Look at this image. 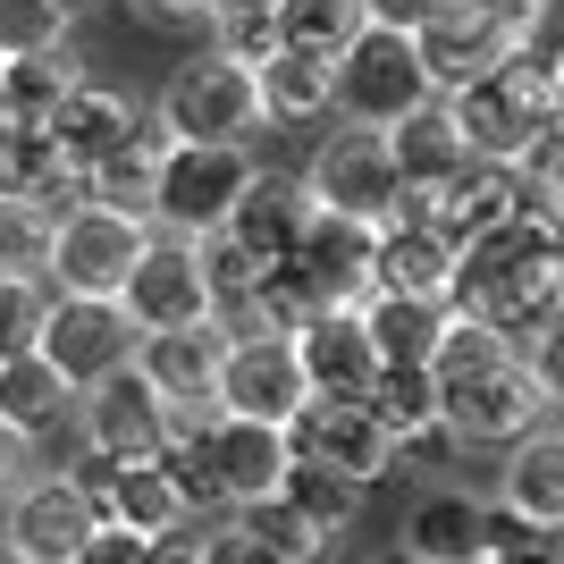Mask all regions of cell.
Wrapping results in <instances>:
<instances>
[{
  "label": "cell",
  "instance_id": "cell-19",
  "mask_svg": "<svg viewBox=\"0 0 564 564\" xmlns=\"http://www.w3.org/2000/svg\"><path fill=\"white\" fill-rule=\"evenodd\" d=\"M447 270H455V245L422 212H397L371 228V286L379 295H430V304H447Z\"/></svg>",
  "mask_w": 564,
  "mask_h": 564
},
{
  "label": "cell",
  "instance_id": "cell-36",
  "mask_svg": "<svg viewBox=\"0 0 564 564\" xmlns=\"http://www.w3.org/2000/svg\"><path fill=\"white\" fill-rule=\"evenodd\" d=\"M279 497L321 531V540H337V531L354 522V506H362L354 480H337V471H321V464H295V455H286V471H279Z\"/></svg>",
  "mask_w": 564,
  "mask_h": 564
},
{
  "label": "cell",
  "instance_id": "cell-52",
  "mask_svg": "<svg viewBox=\"0 0 564 564\" xmlns=\"http://www.w3.org/2000/svg\"><path fill=\"white\" fill-rule=\"evenodd\" d=\"M371 564H413V556H404V547H388V556H371Z\"/></svg>",
  "mask_w": 564,
  "mask_h": 564
},
{
  "label": "cell",
  "instance_id": "cell-24",
  "mask_svg": "<svg viewBox=\"0 0 564 564\" xmlns=\"http://www.w3.org/2000/svg\"><path fill=\"white\" fill-rule=\"evenodd\" d=\"M135 101L118 94V85H94V76H76L68 94L51 101V118H43V135L59 143V161L68 169H85V161H101V152H110L118 135H127V127H135Z\"/></svg>",
  "mask_w": 564,
  "mask_h": 564
},
{
  "label": "cell",
  "instance_id": "cell-32",
  "mask_svg": "<svg viewBox=\"0 0 564 564\" xmlns=\"http://www.w3.org/2000/svg\"><path fill=\"white\" fill-rule=\"evenodd\" d=\"M68 413H76V388L51 371L43 354H9V362H0V422L18 430L25 447H34V438H51Z\"/></svg>",
  "mask_w": 564,
  "mask_h": 564
},
{
  "label": "cell",
  "instance_id": "cell-25",
  "mask_svg": "<svg viewBox=\"0 0 564 564\" xmlns=\"http://www.w3.org/2000/svg\"><path fill=\"white\" fill-rule=\"evenodd\" d=\"M404 556L413 564H480L489 556V497L471 489H430L404 522Z\"/></svg>",
  "mask_w": 564,
  "mask_h": 564
},
{
  "label": "cell",
  "instance_id": "cell-10",
  "mask_svg": "<svg viewBox=\"0 0 564 564\" xmlns=\"http://www.w3.org/2000/svg\"><path fill=\"white\" fill-rule=\"evenodd\" d=\"M212 404L236 413V422H270L286 430V413L304 404V371H295V346L270 329H228L219 346V371H212Z\"/></svg>",
  "mask_w": 564,
  "mask_h": 564
},
{
  "label": "cell",
  "instance_id": "cell-2",
  "mask_svg": "<svg viewBox=\"0 0 564 564\" xmlns=\"http://www.w3.org/2000/svg\"><path fill=\"white\" fill-rule=\"evenodd\" d=\"M430 76H422V51H413V34H397V25H354L346 43H337L329 59V118H346V127H397L404 110H422Z\"/></svg>",
  "mask_w": 564,
  "mask_h": 564
},
{
  "label": "cell",
  "instance_id": "cell-43",
  "mask_svg": "<svg viewBox=\"0 0 564 564\" xmlns=\"http://www.w3.org/2000/svg\"><path fill=\"white\" fill-rule=\"evenodd\" d=\"M68 564H152V540L118 531V522H94V531H85V547H76Z\"/></svg>",
  "mask_w": 564,
  "mask_h": 564
},
{
  "label": "cell",
  "instance_id": "cell-29",
  "mask_svg": "<svg viewBox=\"0 0 564 564\" xmlns=\"http://www.w3.org/2000/svg\"><path fill=\"white\" fill-rule=\"evenodd\" d=\"M253 94H261V127H321L329 118V59L279 43L253 68Z\"/></svg>",
  "mask_w": 564,
  "mask_h": 564
},
{
  "label": "cell",
  "instance_id": "cell-6",
  "mask_svg": "<svg viewBox=\"0 0 564 564\" xmlns=\"http://www.w3.org/2000/svg\"><path fill=\"white\" fill-rule=\"evenodd\" d=\"M152 219L110 212V203H68L51 212V253H43V286L51 295H118L127 261L143 253Z\"/></svg>",
  "mask_w": 564,
  "mask_h": 564
},
{
  "label": "cell",
  "instance_id": "cell-20",
  "mask_svg": "<svg viewBox=\"0 0 564 564\" xmlns=\"http://www.w3.org/2000/svg\"><path fill=\"white\" fill-rule=\"evenodd\" d=\"M371 422L397 438V471L413 464V455H447V422H438V379H430V362H379L371 379Z\"/></svg>",
  "mask_w": 564,
  "mask_h": 564
},
{
  "label": "cell",
  "instance_id": "cell-40",
  "mask_svg": "<svg viewBox=\"0 0 564 564\" xmlns=\"http://www.w3.org/2000/svg\"><path fill=\"white\" fill-rule=\"evenodd\" d=\"M43 304H51V286H43V279H0V362H9V354H34Z\"/></svg>",
  "mask_w": 564,
  "mask_h": 564
},
{
  "label": "cell",
  "instance_id": "cell-35",
  "mask_svg": "<svg viewBox=\"0 0 564 564\" xmlns=\"http://www.w3.org/2000/svg\"><path fill=\"white\" fill-rule=\"evenodd\" d=\"M228 514H236V531H245L270 564H321V556H329V540H321V531H312V522L295 514L279 489L253 497V506H228Z\"/></svg>",
  "mask_w": 564,
  "mask_h": 564
},
{
  "label": "cell",
  "instance_id": "cell-7",
  "mask_svg": "<svg viewBox=\"0 0 564 564\" xmlns=\"http://www.w3.org/2000/svg\"><path fill=\"white\" fill-rule=\"evenodd\" d=\"M253 143H169L161 177H152V228L161 236H212L228 219V203L253 177Z\"/></svg>",
  "mask_w": 564,
  "mask_h": 564
},
{
  "label": "cell",
  "instance_id": "cell-46",
  "mask_svg": "<svg viewBox=\"0 0 564 564\" xmlns=\"http://www.w3.org/2000/svg\"><path fill=\"white\" fill-rule=\"evenodd\" d=\"M422 9H430V0H362V25H397V34H413Z\"/></svg>",
  "mask_w": 564,
  "mask_h": 564
},
{
  "label": "cell",
  "instance_id": "cell-8",
  "mask_svg": "<svg viewBox=\"0 0 564 564\" xmlns=\"http://www.w3.org/2000/svg\"><path fill=\"white\" fill-rule=\"evenodd\" d=\"M135 337L143 329L118 312V295H51V304H43V329H34V354H43L51 371L85 397L94 379H110V371L135 362Z\"/></svg>",
  "mask_w": 564,
  "mask_h": 564
},
{
  "label": "cell",
  "instance_id": "cell-48",
  "mask_svg": "<svg viewBox=\"0 0 564 564\" xmlns=\"http://www.w3.org/2000/svg\"><path fill=\"white\" fill-rule=\"evenodd\" d=\"M471 9H489L497 25H514V34H522V25L540 18V9H556V0H471Z\"/></svg>",
  "mask_w": 564,
  "mask_h": 564
},
{
  "label": "cell",
  "instance_id": "cell-4",
  "mask_svg": "<svg viewBox=\"0 0 564 564\" xmlns=\"http://www.w3.org/2000/svg\"><path fill=\"white\" fill-rule=\"evenodd\" d=\"M295 177H304L312 212H329V219L379 228V219L404 212V186H397V161H388V135H379V127H346V118H337Z\"/></svg>",
  "mask_w": 564,
  "mask_h": 564
},
{
  "label": "cell",
  "instance_id": "cell-3",
  "mask_svg": "<svg viewBox=\"0 0 564 564\" xmlns=\"http://www.w3.org/2000/svg\"><path fill=\"white\" fill-rule=\"evenodd\" d=\"M152 118L169 127V143H253L261 135V94L253 68H236L228 51H203V59H177L152 101Z\"/></svg>",
  "mask_w": 564,
  "mask_h": 564
},
{
  "label": "cell",
  "instance_id": "cell-26",
  "mask_svg": "<svg viewBox=\"0 0 564 564\" xmlns=\"http://www.w3.org/2000/svg\"><path fill=\"white\" fill-rule=\"evenodd\" d=\"M0 194H9V203H43V212H68L76 203V169L59 161V143L43 135V118L0 110Z\"/></svg>",
  "mask_w": 564,
  "mask_h": 564
},
{
  "label": "cell",
  "instance_id": "cell-42",
  "mask_svg": "<svg viewBox=\"0 0 564 564\" xmlns=\"http://www.w3.org/2000/svg\"><path fill=\"white\" fill-rule=\"evenodd\" d=\"M480 564H564L556 531H540V522H514V514H497L489 506V556Z\"/></svg>",
  "mask_w": 564,
  "mask_h": 564
},
{
  "label": "cell",
  "instance_id": "cell-53",
  "mask_svg": "<svg viewBox=\"0 0 564 564\" xmlns=\"http://www.w3.org/2000/svg\"><path fill=\"white\" fill-rule=\"evenodd\" d=\"M0 564H25V556H18V547H9V540H0Z\"/></svg>",
  "mask_w": 564,
  "mask_h": 564
},
{
  "label": "cell",
  "instance_id": "cell-39",
  "mask_svg": "<svg viewBox=\"0 0 564 564\" xmlns=\"http://www.w3.org/2000/svg\"><path fill=\"white\" fill-rule=\"evenodd\" d=\"M51 43H68V18L51 0H0V59H25Z\"/></svg>",
  "mask_w": 564,
  "mask_h": 564
},
{
  "label": "cell",
  "instance_id": "cell-33",
  "mask_svg": "<svg viewBox=\"0 0 564 564\" xmlns=\"http://www.w3.org/2000/svg\"><path fill=\"white\" fill-rule=\"evenodd\" d=\"M362 337H371L379 362H430V346H438V321H447V304H430V295H362Z\"/></svg>",
  "mask_w": 564,
  "mask_h": 564
},
{
  "label": "cell",
  "instance_id": "cell-9",
  "mask_svg": "<svg viewBox=\"0 0 564 564\" xmlns=\"http://www.w3.org/2000/svg\"><path fill=\"white\" fill-rule=\"evenodd\" d=\"M279 438H286L295 464H321L337 480H354V489H371V480L397 471V438L371 422V404H346V397H304L286 413Z\"/></svg>",
  "mask_w": 564,
  "mask_h": 564
},
{
  "label": "cell",
  "instance_id": "cell-23",
  "mask_svg": "<svg viewBox=\"0 0 564 564\" xmlns=\"http://www.w3.org/2000/svg\"><path fill=\"white\" fill-rule=\"evenodd\" d=\"M489 506H497V514H514V522H540V531L564 522V438H556V422H540V430H522V438H514L506 480H497Z\"/></svg>",
  "mask_w": 564,
  "mask_h": 564
},
{
  "label": "cell",
  "instance_id": "cell-27",
  "mask_svg": "<svg viewBox=\"0 0 564 564\" xmlns=\"http://www.w3.org/2000/svg\"><path fill=\"white\" fill-rule=\"evenodd\" d=\"M219 346H228V329H219V321H186V329H143V337H135V371L152 379L161 397H212Z\"/></svg>",
  "mask_w": 564,
  "mask_h": 564
},
{
  "label": "cell",
  "instance_id": "cell-50",
  "mask_svg": "<svg viewBox=\"0 0 564 564\" xmlns=\"http://www.w3.org/2000/svg\"><path fill=\"white\" fill-rule=\"evenodd\" d=\"M51 9H59V18L76 25V18H85V9H101V0H51Z\"/></svg>",
  "mask_w": 564,
  "mask_h": 564
},
{
  "label": "cell",
  "instance_id": "cell-16",
  "mask_svg": "<svg viewBox=\"0 0 564 564\" xmlns=\"http://www.w3.org/2000/svg\"><path fill=\"white\" fill-rule=\"evenodd\" d=\"M404 212H422L447 245H471V236H489V228L514 219V169L506 161H464V169H447L438 186L404 194Z\"/></svg>",
  "mask_w": 564,
  "mask_h": 564
},
{
  "label": "cell",
  "instance_id": "cell-51",
  "mask_svg": "<svg viewBox=\"0 0 564 564\" xmlns=\"http://www.w3.org/2000/svg\"><path fill=\"white\" fill-rule=\"evenodd\" d=\"M219 9H279V0H212V18H219Z\"/></svg>",
  "mask_w": 564,
  "mask_h": 564
},
{
  "label": "cell",
  "instance_id": "cell-13",
  "mask_svg": "<svg viewBox=\"0 0 564 564\" xmlns=\"http://www.w3.org/2000/svg\"><path fill=\"white\" fill-rule=\"evenodd\" d=\"M413 51H422L430 94H455V85H471L480 68H497V59L514 51V25H497L489 9H471V0H430L422 25H413Z\"/></svg>",
  "mask_w": 564,
  "mask_h": 564
},
{
  "label": "cell",
  "instance_id": "cell-37",
  "mask_svg": "<svg viewBox=\"0 0 564 564\" xmlns=\"http://www.w3.org/2000/svg\"><path fill=\"white\" fill-rule=\"evenodd\" d=\"M270 18H279L286 51H321V59H337V43L362 25V0H279Z\"/></svg>",
  "mask_w": 564,
  "mask_h": 564
},
{
  "label": "cell",
  "instance_id": "cell-31",
  "mask_svg": "<svg viewBox=\"0 0 564 564\" xmlns=\"http://www.w3.org/2000/svg\"><path fill=\"white\" fill-rule=\"evenodd\" d=\"M194 270H203V312H212L219 329H253L261 270H270V261H253L228 228H212V236H194Z\"/></svg>",
  "mask_w": 564,
  "mask_h": 564
},
{
  "label": "cell",
  "instance_id": "cell-45",
  "mask_svg": "<svg viewBox=\"0 0 564 564\" xmlns=\"http://www.w3.org/2000/svg\"><path fill=\"white\" fill-rule=\"evenodd\" d=\"M25 464H34V447H25L18 430L0 422V506H9V489H18V480H25Z\"/></svg>",
  "mask_w": 564,
  "mask_h": 564
},
{
  "label": "cell",
  "instance_id": "cell-5",
  "mask_svg": "<svg viewBox=\"0 0 564 564\" xmlns=\"http://www.w3.org/2000/svg\"><path fill=\"white\" fill-rule=\"evenodd\" d=\"M438 422H447L455 447H514L522 430L556 422V397L522 371V354H497V362L438 388Z\"/></svg>",
  "mask_w": 564,
  "mask_h": 564
},
{
  "label": "cell",
  "instance_id": "cell-11",
  "mask_svg": "<svg viewBox=\"0 0 564 564\" xmlns=\"http://www.w3.org/2000/svg\"><path fill=\"white\" fill-rule=\"evenodd\" d=\"M76 413H85V447H94V455L152 464V455L169 447V397L135 371V362L110 371V379H94V388L76 397Z\"/></svg>",
  "mask_w": 564,
  "mask_h": 564
},
{
  "label": "cell",
  "instance_id": "cell-34",
  "mask_svg": "<svg viewBox=\"0 0 564 564\" xmlns=\"http://www.w3.org/2000/svg\"><path fill=\"white\" fill-rule=\"evenodd\" d=\"M76 76H85V59H76L68 43L25 51V59H0V110L9 118H51V101L68 94Z\"/></svg>",
  "mask_w": 564,
  "mask_h": 564
},
{
  "label": "cell",
  "instance_id": "cell-14",
  "mask_svg": "<svg viewBox=\"0 0 564 564\" xmlns=\"http://www.w3.org/2000/svg\"><path fill=\"white\" fill-rule=\"evenodd\" d=\"M286 346H295L304 397H346V404L371 397L379 354H371V337H362V312H354V304H321L304 329H286Z\"/></svg>",
  "mask_w": 564,
  "mask_h": 564
},
{
  "label": "cell",
  "instance_id": "cell-12",
  "mask_svg": "<svg viewBox=\"0 0 564 564\" xmlns=\"http://www.w3.org/2000/svg\"><path fill=\"white\" fill-rule=\"evenodd\" d=\"M118 312L135 329H186V321H212L203 312V270H194V236H143V253L127 261L118 279Z\"/></svg>",
  "mask_w": 564,
  "mask_h": 564
},
{
  "label": "cell",
  "instance_id": "cell-15",
  "mask_svg": "<svg viewBox=\"0 0 564 564\" xmlns=\"http://www.w3.org/2000/svg\"><path fill=\"white\" fill-rule=\"evenodd\" d=\"M0 514H9V531H0V540L18 547L25 564H68L76 547H85V531H94V506L76 497L68 471H25Z\"/></svg>",
  "mask_w": 564,
  "mask_h": 564
},
{
  "label": "cell",
  "instance_id": "cell-18",
  "mask_svg": "<svg viewBox=\"0 0 564 564\" xmlns=\"http://www.w3.org/2000/svg\"><path fill=\"white\" fill-rule=\"evenodd\" d=\"M194 447H203V471H212L219 506H253V497L279 489V471H286V438L270 422H236V413H219Z\"/></svg>",
  "mask_w": 564,
  "mask_h": 564
},
{
  "label": "cell",
  "instance_id": "cell-21",
  "mask_svg": "<svg viewBox=\"0 0 564 564\" xmlns=\"http://www.w3.org/2000/svg\"><path fill=\"white\" fill-rule=\"evenodd\" d=\"M286 261H295V279L312 286V304H362V295H371V228H362V219L312 212L304 245Z\"/></svg>",
  "mask_w": 564,
  "mask_h": 564
},
{
  "label": "cell",
  "instance_id": "cell-30",
  "mask_svg": "<svg viewBox=\"0 0 564 564\" xmlns=\"http://www.w3.org/2000/svg\"><path fill=\"white\" fill-rule=\"evenodd\" d=\"M379 135H388V161H397V186H404V194L438 186L447 169L471 161L464 135H455V118H447V101H422V110H404L397 127H379Z\"/></svg>",
  "mask_w": 564,
  "mask_h": 564
},
{
  "label": "cell",
  "instance_id": "cell-28",
  "mask_svg": "<svg viewBox=\"0 0 564 564\" xmlns=\"http://www.w3.org/2000/svg\"><path fill=\"white\" fill-rule=\"evenodd\" d=\"M101 522H118V531H135V540H186V522H194V506H186V489L169 480V464L152 455V464H118V489H110V514Z\"/></svg>",
  "mask_w": 564,
  "mask_h": 564
},
{
  "label": "cell",
  "instance_id": "cell-22",
  "mask_svg": "<svg viewBox=\"0 0 564 564\" xmlns=\"http://www.w3.org/2000/svg\"><path fill=\"white\" fill-rule=\"evenodd\" d=\"M161 161H169V127H161V118H135L101 161L76 169V203H110V212L143 219V212H152V177H161Z\"/></svg>",
  "mask_w": 564,
  "mask_h": 564
},
{
  "label": "cell",
  "instance_id": "cell-47",
  "mask_svg": "<svg viewBox=\"0 0 564 564\" xmlns=\"http://www.w3.org/2000/svg\"><path fill=\"white\" fill-rule=\"evenodd\" d=\"M143 18H161V25H194V18H212V0H135Z\"/></svg>",
  "mask_w": 564,
  "mask_h": 564
},
{
  "label": "cell",
  "instance_id": "cell-38",
  "mask_svg": "<svg viewBox=\"0 0 564 564\" xmlns=\"http://www.w3.org/2000/svg\"><path fill=\"white\" fill-rule=\"evenodd\" d=\"M43 253H51V212L0 194V279H43Z\"/></svg>",
  "mask_w": 564,
  "mask_h": 564
},
{
  "label": "cell",
  "instance_id": "cell-1",
  "mask_svg": "<svg viewBox=\"0 0 564 564\" xmlns=\"http://www.w3.org/2000/svg\"><path fill=\"white\" fill-rule=\"evenodd\" d=\"M447 312H471L489 321L506 346H531V337L564 329V270H556V228L540 219H506V228L455 245L447 270Z\"/></svg>",
  "mask_w": 564,
  "mask_h": 564
},
{
  "label": "cell",
  "instance_id": "cell-17",
  "mask_svg": "<svg viewBox=\"0 0 564 564\" xmlns=\"http://www.w3.org/2000/svg\"><path fill=\"white\" fill-rule=\"evenodd\" d=\"M219 228H228L253 261H286L295 245H304V228H312V194H304V177H295V169H253Z\"/></svg>",
  "mask_w": 564,
  "mask_h": 564
},
{
  "label": "cell",
  "instance_id": "cell-41",
  "mask_svg": "<svg viewBox=\"0 0 564 564\" xmlns=\"http://www.w3.org/2000/svg\"><path fill=\"white\" fill-rule=\"evenodd\" d=\"M212 34H219V51H228L236 68H261V59L279 51V18H270V9H219Z\"/></svg>",
  "mask_w": 564,
  "mask_h": 564
},
{
  "label": "cell",
  "instance_id": "cell-44",
  "mask_svg": "<svg viewBox=\"0 0 564 564\" xmlns=\"http://www.w3.org/2000/svg\"><path fill=\"white\" fill-rule=\"evenodd\" d=\"M194 556H203V564H270L253 540H245V531H236V514H228V522H212V531L194 540Z\"/></svg>",
  "mask_w": 564,
  "mask_h": 564
},
{
  "label": "cell",
  "instance_id": "cell-49",
  "mask_svg": "<svg viewBox=\"0 0 564 564\" xmlns=\"http://www.w3.org/2000/svg\"><path fill=\"white\" fill-rule=\"evenodd\" d=\"M152 564H203V556H194V540H161V547H152Z\"/></svg>",
  "mask_w": 564,
  "mask_h": 564
}]
</instances>
